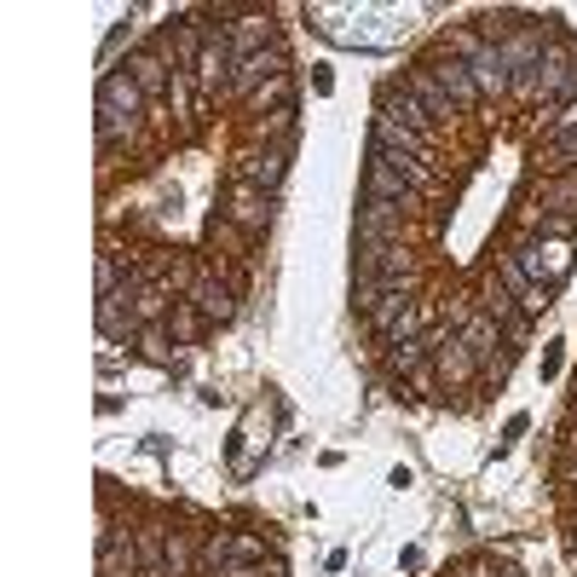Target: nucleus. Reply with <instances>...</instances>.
<instances>
[{
  "instance_id": "30",
  "label": "nucleus",
  "mask_w": 577,
  "mask_h": 577,
  "mask_svg": "<svg viewBox=\"0 0 577 577\" xmlns=\"http://www.w3.org/2000/svg\"><path fill=\"white\" fill-rule=\"evenodd\" d=\"M434 346H439V341H405V346H393V370H398V375L421 370V359H428Z\"/></svg>"
},
{
  "instance_id": "37",
  "label": "nucleus",
  "mask_w": 577,
  "mask_h": 577,
  "mask_svg": "<svg viewBox=\"0 0 577 577\" xmlns=\"http://www.w3.org/2000/svg\"><path fill=\"white\" fill-rule=\"evenodd\" d=\"M571 509H577V485H571Z\"/></svg>"
},
{
  "instance_id": "5",
  "label": "nucleus",
  "mask_w": 577,
  "mask_h": 577,
  "mask_svg": "<svg viewBox=\"0 0 577 577\" xmlns=\"http://www.w3.org/2000/svg\"><path fill=\"white\" fill-rule=\"evenodd\" d=\"M375 116H387V121H398V128L434 139V116L421 110V98H416L405 82H387V87H382V98H375Z\"/></svg>"
},
{
  "instance_id": "4",
  "label": "nucleus",
  "mask_w": 577,
  "mask_h": 577,
  "mask_svg": "<svg viewBox=\"0 0 577 577\" xmlns=\"http://www.w3.org/2000/svg\"><path fill=\"white\" fill-rule=\"evenodd\" d=\"M364 191H370V203H393V209H410V203H416V185L393 168V157H382V150H370Z\"/></svg>"
},
{
  "instance_id": "33",
  "label": "nucleus",
  "mask_w": 577,
  "mask_h": 577,
  "mask_svg": "<svg viewBox=\"0 0 577 577\" xmlns=\"http://www.w3.org/2000/svg\"><path fill=\"white\" fill-rule=\"evenodd\" d=\"M121 289V266L105 255V260H98V295H116Z\"/></svg>"
},
{
  "instance_id": "18",
  "label": "nucleus",
  "mask_w": 577,
  "mask_h": 577,
  "mask_svg": "<svg viewBox=\"0 0 577 577\" xmlns=\"http://www.w3.org/2000/svg\"><path fill=\"white\" fill-rule=\"evenodd\" d=\"M496 271H503V295L514 300L520 312H543V307H548V289L525 278V266H520L514 255H503V260H496Z\"/></svg>"
},
{
  "instance_id": "17",
  "label": "nucleus",
  "mask_w": 577,
  "mask_h": 577,
  "mask_svg": "<svg viewBox=\"0 0 577 577\" xmlns=\"http://www.w3.org/2000/svg\"><path fill=\"white\" fill-rule=\"evenodd\" d=\"M434 370H439V382L445 387H462V382H473V370H480V359L462 346V335H445L439 346H434Z\"/></svg>"
},
{
  "instance_id": "7",
  "label": "nucleus",
  "mask_w": 577,
  "mask_h": 577,
  "mask_svg": "<svg viewBox=\"0 0 577 577\" xmlns=\"http://www.w3.org/2000/svg\"><path fill=\"white\" fill-rule=\"evenodd\" d=\"M370 133H375V150H387V157H405V162H428L434 168V139L398 128V121H387V116H375Z\"/></svg>"
},
{
  "instance_id": "3",
  "label": "nucleus",
  "mask_w": 577,
  "mask_h": 577,
  "mask_svg": "<svg viewBox=\"0 0 577 577\" xmlns=\"http://www.w3.org/2000/svg\"><path fill=\"white\" fill-rule=\"evenodd\" d=\"M145 323L133 318V289H116V295H98V335L105 346H139Z\"/></svg>"
},
{
  "instance_id": "29",
  "label": "nucleus",
  "mask_w": 577,
  "mask_h": 577,
  "mask_svg": "<svg viewBox=\"0 0 577 577\" xmlns=\"http://www.w3.org/2000/svg\"><path fill=\"white\" fill-rule=\"evenodd\" d=\"M196 566V555H191V537L185 532H168V577H185Z\"/></svg>"
},
{
  "instance_id": "23",
  "label": "nucleus",
  "mask_w": 577,
  "mask_h": 577,
  "mask_svg": "<svg viewBox=\"0 0 577 577\" xmlns=\"http://www.w3.org/2000/svg\"><path fill=\"white\" fill-rule=\"evenodd\" d=\"M139 577H168V525H139Z\"/></svg>"
},
{
  "instance_id": "31",
  "label": "nucleus",
  "mask_w": 577,
  "mask_h": 577,
  "mask_svg": "<svg viewBox=\"0 0 577 577\" xmlns=\"http://www.w3.org/2000/svg\"><path fill=\"white\" fill-rule=\"evenodd\" d=\"M168 330H162V323H145V330H139V346H145V359H157V364H173V353H168Z\"/></svg>"
},
{
  "instance_id": "11",
  "label": "nucleus",
  "mask_w": 577,
  "mask_h": 577,
  "mask_svg": "<svg viewBox=\"0 0 577 577\" xmlns=\"http://www.w3.org/2000/svg\"><path fill=\"white\" fill-rule=\"evenodd\" d=\"M398 225H405V209L364 203L359 209V248H387V243H398Z\"/></svg>"
},
{
  "instance_id": "21",
  "label": "nucleus",
  "mask_w": 577,
  "mask_h": 577,
  "mask_svg": "<svg viewBox=\"0 0 577 577\" xmlns=\"http://www.w3.org/2000/svg\"><path fill=\"white\" fill-rule=\"evenodd\" d=\"M168 70H173V64H168L162 53H150V46L128 58V75L139 82V93H145V98H162V93L173 87V82H168Z\"/></svg>"
},
{
  "instance_id": "27",
  "label": "nucleus",
  "mask_w": 577,
  "mask_h": 577,
  "mask_svg": "<svg viewBox=\"0 0 577 577\" xmlns=\"http://www.w3.org/2000/svg\"><path fill=\"white\" fill-rule=\"evenodd\" d=\"M232 555H237V537H232V532H209V543H203V555H196V566L220 577L225 566H232Z\"/></svg>"
},
{
  "instance_id": "32",
  "label": "nucleus",
  "mask_w": 577,
  "mask_h": 577,
  "mask_svg": "<svg viewBox=\"0 0 577 577\" xmlns=\"http://www.w3.org/2000/svg\"><path fill=\"white\" fill-rule=\"evenodd\" d=\"M548 133H555V139H577V98H571V105H560V116L548 121Z\"/></svg>"
},
{
  "instance_id": "15",
  "label": "nucleus",
  "mask_w": 577,
  "mask_h": 577,
  "mask_svg": "<svg viewBox=\"0 0 577 577\" xmlns=\"http://www.w3.org/2000/svg\"><path fill=\"white\" fill-rule=\"evenodd\" d=\"M284 162H289V150H260V157H243V162H237V185H255V191H266V196H278Z\"/></svg>"
},
{
  "instance_id": "22",
  "label": "nucleus",
  "mask_w": 577,
  "mask_h": 577,
  "mask_svg": "<svg viewBox=\"0 0 577 577\" xmlns=\"http://www.w3.org/2000/svg\"><path fill=\"white\" fill-rule=\"evenodd\" d=\"M232 220L243 225V232H266V220H271V196L255 191V185H232Z\"/></svg>"
},
{
  "instance_id": "26",
  "label": "nucleus",
  "mask_w": 577,
  "mask_h": 577,
  "mask_svg": "<svg viewBox=\"0 0 577 577\" xmlns=\"http://www.w3.org/2000/svg\"><path fill=\"white\" fill-rule=\"evenodd\" d=\"M496 335H503V323H496L491 312H485V318H468V330H462V346H468V353L485 364V359L496 353Z\"/></svg>"
},
{
  "instance_id": "36",
  "label": "nucleus",
  "mask_w": 577,
  "mask_h": 577,
  "mask_svg": "<svg viewBox=\"0 0 577 577\" xmlns=\"http://www.w3.org/2000/svg\"><path fill=\"white\" fill-rule=\"evenodd\" d=\"M468 577H496V571H491V566H473V571H468Z\"/></svg>"
},
{
  "instance_id": "12",
  "label": "nucleus",
  "mask_w": 577,
  "mask_h": 577,
  "mask_svg": "<svg viewBox=\"0 0 577 577\" xmlns=\"http://www.w3.org/2000/svg\"><path fill=\"white\" fill-rule=\"evenodd\" d=\"M428 70H434V82H439L450 98H457V110H473V105H480V87H473L468 64H462V58H450L445 46H439V53L428 58Z\"/></svg>"
},
{
  "instance_id": "14",
  "label": "nucleus",
  "mask_w": 577,
  "mask_h": 577,
  "mask_svg": "<svg viewBox=\"0 0 577 577\" xmlns=\"http://www.w3.org/2000/svg\"><path fill=\"white\" fill-rule=\"evenodd\" d=\"M185 300H191V307H196V312H203L209 323H225V318H232V312H237V300H232V289H225V284L214 278V271H196V278H191V295H185Z\"/></svg>"
},
{
  "instance_id": "24",
  "label": "nucleus",
  "mask_w": 577,
  "mask_h": 577,
  "mask_svg": "<svg viewBox=\"0 0 577 577\" xmlns=\"http://www.w3.org/2000/svg\"><path fill=\"white\" fill-rule=\"evenodd\" d=\"M168 300H173V289H168V284L145 278V271L133 278V318H139V323H157V318L168 312Z\"/></svg>"
},
{
  "instance_id": "10",
  "label": "nucleus",
  "mask_w": 577,
  "mask_h": 577,
  "mask_svg": "<svg viewBox=\"0 0 577 577\" xmlns=\"http://www.w3.org/2000/svg\"><path fill=\"white\" fill-rule=\"evenodd\" d=\"M98 571H105V577H139V543H133V532L105 525V537H98Z\"/></svg>"
},
{
  "instance_id": "2",
  "label": "nucleus",
  "mask_w": 577,
  "mask_h": 577,
  "mask_svg": "<svg viewBox=\"0 0 577 577\" xmlns=\"http://www.w3.org/2000/svg\"><path fill=\"white\" fill-rule=\"evenodd\" d=\"M514 260L525 266V278L543 284V289H555L566 271H571V248L560 237H532V243H520L514 248Z\"/></svg>"
},
{
  "instance_id": "1",
  "label": "nucleus",
  "mask_w": 577,
  "mask_h": 577,
  "mask_svg": "<svg viewBox=\"0 0 577 577\" xmlns=\"http://www.w3.org/2000/svg\"><path fill=\"white\" fill-rule=\"evenodd\" d=\"M375 12H382V7H307V18H312V23H318V30L330 35L335 46H370V53L393 41L387 30H364V23H370Z\"/></svg>"
},
{
  "instance_id": "9",
  "label": "nucleus",
  "mask_w": 577,
  "mask_h": 577,
  "mask_svg": "<svg viewBox=\"0 0 577 577\" xmlns=\"http://www.w3.org/2000/svg\"><path fill=\"white\" fill-rule=\"evenodd\" d=\"M225 35H232V58H237V64H243V58H260V53H271V46H278V30H271L266 12H243Z\"/></svg>"
},
{
  "instance_id": "8",
  "label": "nucleus",
  "mask_w": 577,
  "mask_h": 577,
  "mask_svg": "<svg viewBox=\"0 0 577 577\" xmlns=\"http://www.w3.org/2000/svg\"><path fill=\"white\" fill-rule=\"evenodd\" d=\"M278 75H289V58H284V46H271V53H260V58H243L225 87H232L237 98H255L266 82H278Z\"/></svg>"
},
{
  "instance_id": "20",
  "label": "nucleus",
  "mask_w": 577,
  "mask_h": 577,
  "mask_svg": "<svg viewBox=\"0 0 577 577\" xmlns=\"http://www.w3.org/2000/svg\"><path fill=\"white\" fill-rule=\"evenodd\" d=\"M410 312H416L410 289H387V295H382V300H375V307H370V330L382 335V341H393V335H398V323H405Z\"/></svg>"
},
{
  "instance_id": "25",
  "label": "nucleus",
  "mask_w": 577,
  "mask_h": 577,
  "mask_svg": "<svg viewBox=\"0 0 577 577\" xmlns=\"http://www.w3.org/2000/svg\"><path fill=\"white\" fill-rule=\"evenodd\" d=\"M548 209V220H577V180H548L537 191V214Z\"/></svg>"
},
{
  "instance_id": "35",
  "label": "nucleus",
  "mask_w": 577,
  "mask_h": 577,
  "mask_svg": "<svg viewBox=\"0 0 577 577\" xmlns=\"http://www.w3.org/2000/svg\"><path fill=\"white\" fill-rule=\"evenodd\" d=\"M560 480H566V485H577V457H571V462L560 468Z\"/></svg>"
},
{
  "instance_id": "16",
  "label": "nucleus",
  "mask_w": 577,
  "mask_h": 577,
  "mask_svg": "<svg viewBox=\"0 0 577 577\" xmlns=\"http://www.w3.org/2000/svg\"><path fill=\"white\" fill-rule=\"evenodd\" d=\"M468 75H473V87H480V98H503V93L514 87V75H509L503 53H496V41L485 46V53L468 58Z\"/></svg>"
},
{
  "instance_id": "34",
  "label": "nucleus",
  "mask_w": 577,
  "mask_h": 577,
  "mask_svg": "<svg viewBox=\"0 0 577 577\" xmlns=\"http://www.w3.org/2000/svg\"><path fill=\"white\" fill-rule=\"evenodd\" d=\"M555 150L560 157H577V139H555Z\"/></svg>"
},
{
  "instance_id": "6",
  "label": "nucleus",
  "mask_w": 577,
  "mask_h": 577,
  "mask_svg": "<svg viewBox=\"0 0 577 577\" xmlns=\"http://www.w3.org/2000/svg\"><path fill=\"white\" fill-rule=\"evenodd\" d=\"M359 278H375L382 289H405L410 284V255L398 243H387V248H359Z\"/></svg>"
},
{
  "instance_id": "13",
  "label": "nucleus",
  "mask_w": 577,
  "mask_h": 577,
  "mask_svg": "<svg viewBox=\"0 0 577 577\" xmlns=\"http://www.w3.org/2000/svg\"><path fill=\"white\" fill-rule=\"evenodd\" d=\"M98 105H105V110H116V116H128V121H139V110H145V93H139V82H133V75L105 70V75H98Z\"/></svg>"
},
{
  "instance_id": "28",
  "label": "nucleus",
  "mask_w": 577,
  "mask_h": 577,
  "mask_svg": "<svg viewBox=\"0 0 577 577\" xmlns=\"http://www.w3.org/2000/svg\"><path fill=\"white\" fill-rule=\"evenodd\" d=\"M203 323H209V318L196 312L191 300H173V312H168V335L180 341V346H185V341H196V330H203Z\"/></svg>"
},
{
  "instance_id": "19",
  "label": "nucleus",
  "mask_w": 577,
  "mask_h": 577,
  "mask_svg": "<svg viewBox=\"0 0 577 577\" xmlns=\"http://www.w3.org/2000/svg\"><path fill=\"white\" fill-rule=\"evenodd\" d=\"M405 87L421 98V110H428L434 121H450V116H462V110H457V98H450V93L434 82V70H428V64H421V70H410V75H405Z\"/></svg>"
}]
</instances>
